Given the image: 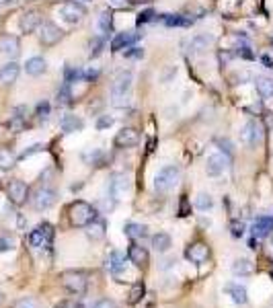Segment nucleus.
I'll use <instances>...</instances> for the list:
<instances>
[{
	"mask_svg": "<svg viewBox=\"0 0 273 308\" xmlns=\"http://www.w3.org/2000/svg\"><path fill=\"white\" fill-rule=\"evenodd\" d=\"M41 148H43L41 144H35V146H31V148H29L27 152H23V159H27V157H31V154H35V152H39Z\"/></svg>",
	"mask_w": 273,
	"mask_h": 308,
	"instance_id": "obj_49",
	"label": "nucleus"
},
{
	"mask_svg": "<svg viewBox=\"0 0 273 308\" xmlns=\"http://www.w3.org/2000/svg\"><path fill=\"white\" fill-rule=\"evenodd\" d=\"M15 308H39L37 306V302L35 300H31V298H23V300H19L17 302V306Z\"/></svg>",
	"mask_w": 273,
	"mask_h": 308,
	"instance_id": "obj_44",
	"label": "nucleus"
},
{
	"mask_svg": "<svg viewBox=\"0 0 273 308\" xmlns=\"http://www.w3.org/2000/svg\"><path fill=\"white\" fill-rule=\"evenodd\" d=\"M82 121L76 117V115H64L62 117V121H60V128H62V132L64 134H72V132H78V130H82Z\"/></svg>",
	"mask_w": 273,
	"mask_h": 308,
	"instance_id": "obj_27",
	"label": "nucleus"
},
{
	"mask_svg": "<svg viewBox=\"0 0 273 308\" xmlns=\"http://www.w3.org/2000/svg\"><path fill=\"white\" fill-rule=\"evenodd\" d=\"M95 308H117V304L113 302V300H109V298H103V300H99L97 302V306Z\"/></svg>",
	"mask_w": 273,
	"mask_h": 308,
	"instance_id": "obj_46",
	"label": "nucleus"
},
{
	"mask_svg": "<svg viewBox=\"0 0 273 308\" xmlns=\"http://www.w3.org/2000/svg\"><path fill=\"white\" fill-rule=\"evenodd\" d=\"M70 220H72L74 226L84 228L93 220H97V212H95V208H93L90 203H86V201L80 199V201H74L70 205Z\"/></svg>",
	"mask_w": 273,
	"mask_h": 308,
	"instance_id": "obj_3",
	"label": "nucleus"
},
{
	"mask_svg": "<svg viewBox=\"0 0 273 308\" xmlns=\"http://www.w3.org/2000/svg\"><path fill=\"white\" fill-rule=\"evenodd\" d=\"M238 56H242V58H247V60H253V54L249 51V47H247V45L238 47Z\"/></svg>",
	"mask_w": 273,
	"mask_h": 308,
	"instance_id": "obj_48",
	"label": "nucleus"
},
{
	"mask_svg": "<svg viewBox=\"0 0 273 308\" xmlns=\"http://www.w3.org/2000/svg\"><path fill=\"white\" fill-rule=\"evenodd\" d=\"M154 11H144V13H140L138 15V25H144V23H150V21H154Z\"/></svg>",
	"mask_w": 273,
	"mask_h": 308,
	"instance_id": "obj_42",
	"label": "nucleus"
},
{
	"mask_svg": "<svg viewBox=\"0 0 273 308\" xmlns=\"http://www.w3.org/2000/svg\"><path fill=\"white\" fill-rule=\"evenodd\" d=\"M273 232V218L269 216H261L253 222V236L255 238H265Z\"/></svg>",
	"mask_w": 273,
	"mask_h": 308,
	"instance_id": "obj_19",
	"label": "nucleus"
},
{
	"mask_svg": "<svg viewBox=\"0 0 273 308\" xmlns=\"http://www.w3.org/2000/svg\"><path fill=\"white\" fill-rule=\"evenodd\" d=\"M160 21L167 27H187L191 23V19H185L181 15H160Z\"/></svg>",
	"mask_w": 273,
	"mask_h": 308,
	"instance_id": "obj_28",
	"label": "nucleus"
},
{
	"mask_svg": "<svg viewBox=\"0 0 273 308\" xmlns=\"http://www.w3.org/2000/svg\"><path fill=\"white\" fill-rule=\"evenodd\" d=\"M257 84V90L263 99H273V78H267V76H257L255 80Z\"/></svg>",
	"mask_w": 273,
	"mask_h": 308,
	"instance_id": "obj_25",
	"label": "nucleus"
},
{
	"mask_svg": "<svg viewBox=\"0 0 273 308\" xmlns=\"http://www.w3.org/2000/svg\"><path fill=\"white\" fill-rule=\"evenodd\" d=\"M109 5L115 7V9H124L126 7V0H109Z\"/></svg>",
	"mask_w": 273,
	"mask_h": 308,
	"instance_id": "obj_51",
	"label": "nucleus"
},
{
	"mask_svg": "<svg viewBox=\"0 0 273 308\" xmlns=\"http://www.w3.org/2000/svg\"><path fill=\"white\" fill-rule=\"evenodd\" d=\"M105 267L111 273H115V275L122 273L126 269V255L119 253V251H111V253H109V257L105 259Z\"/></svg>",
	"mask_w": 273,
	"mask_h": 308,
	"instance_id": "obj_17",
	"label": "nucleus"
},
{
	"mask_svg": "<svg viewBox=\"0 0 273 308\" xmlns=\"http://www.w3.org/2000/svg\"><path fill=\"white\" fill-rule=\"evenodd\" d=\"M84 7L82 5H78V3H74V0H70V3H64L62 7H60V15L68 21V23H78L82 17H84Z\"/></svg>",
	"mask_w": 273,
	"mask_h": 308,
	"instance_id": "obj_12",
	"label": "nucleus"
},
{
	"mask_svg": "<svg viewBox=\"0 0 273 308\" xmlns=\"http://www.w3.org/2000/svg\"><path fill=\"white\" fill-rule=\"evenodd\" d=\"M111 126H113V119L109 117V115H101V117H99V121H97V128H99V130L111 128Z\"/></svg>",
	"mask_w": 273,
	"mask_h": 308,
	"instance_id": "obj_43",
	"label": "nucleus"
},
{
	"mask_svg": "<svg viewBox=\"0 0 273 308\" xmlns=\"http://www.w3.org/2000/svg\"><path fill=\"white\" fill-rule=\"evenodd\" d=\"M0 304H3V296H0Z\"/></svg>",
	"mask_w": 273,
	"mask_h": 308,
	"instance_id": "obj_55",
	"label": "nucleus"
},
{
	"mask_svg": "<svg viewBox=\"0 0 273 308\" xmlns=\"http://www.w3.org/2000/svg\"><path fill=\"white\" fill-rule=\"evenodd\" d=\"M101 51H103V39L101 37H93L90 43H88V56L97 58V56H101Z\"/></svg>",
	"mask_w": 273,
	"mask_h": 308,
	"instance_id": "obj_36",
	"label": "nucleus"
},
{
	"mask_svg": "<svg viewBox=\"0 0 273 308\" xmlns=\"http://www.w3.org/2000/svg\"><path fill=\"white\" fill-rule=\"evenodd\" d=\"M144 56V51L140 47H128L126 51V58H142Z\"/></svg>",
	"mask_w": 273,
	"mask_h": 308,
	"instance_id": "obj_45",
	"label": "nucleus"
},
{
	"mask_svg": "<svg viewBox=\"0 0 273 308\" xmlns=\"http://www.w3.org/2000/svg\"><path fill=\"white\" fill-rule=\"evenodd\" d=\"M7 193H9V197H11V201H13V203L21 205V203H25V201H27L29 187H27V183H23V181H11V183H9V187H7Z\"/></svg>",
	"mask_w": 273,
	"mask_h": 308,
	"instance_id": "obj_13",
	"label": "nucleus"
},
{
	"mask_svg": "<svg viewBox=\"0 0 273 308\" xmlns=\"http://www.w3.org/2000/svg\"><path fill=\"white\" fill-rule=\"evenodd\" d=\"M45 68H47L45 60H43V58H39V56L29 58V60H27V64H25V70H27V74H29V76H39V74H43V72H45Z\"/></svg>",
	"mask_w": 273,
	"mask_h": 308,
	"instance_id": "obj_24",
	"label": "nucleus"
},
{
	"mask_svg": "<svg viewBox=\"0 0 273 308\" xmlns=\"http://www.w3.org/2000/svg\"><path fill=\"white\" fill-rule=\"evenodd\" d=\"M47 115H49V103H39V105H37V117L41 121H45Z\"/></svg>",
	"mask_w": 273,
	"mask_h": 308,
	"instance_id": "obj_41",
	"label": "nucleus"
},
{
	"mask_svg": "<svg viewBox=\"0 0 273 308\" xmlns=\"http://www.w3.org/2000/svg\"><path fill=\"white\" fill-rule=\"evenodd\" d=\"M255 271V265L249 259H238L232 263V273L234 275H251Z\"/></svg>",
	"mask_w": 273,
	"mask_h": 308,
	"instance_id": "obj_29",
	"label": "nucleus"
},
{
	"mask_svg": "<svg viewBox=\"0 0 273 308\" xmlns=\"http://www.w3.org/2000/svg\"><path fill=\"white\" fill-rule=\"evenodd\" d=\"M128 259H130L136 267H144V265L148 263V251H146L142 244L132 242L130 249H128Z\"/></svg>",
	"mask_w": 273,
	"mask_h": 308,
	"instance_id": "obj_18",
	"label": "nucleus"
},
{
	"mask_svg": "<svg viewBox=\"0 0 273 308\" xmlns=\"http://www.w3.org/2000/svg\"><path fill=\"white\" fill-rule=\"evenodd\" d=\"M211 205H214L211 195H207V193H199V195L195 197V208H197L199 212H207V210H211Z\"/></svg>",
	"mask_w": 273,
	"mask_h": 308,
	"instance_id": "obj_34",
	"label": "nucleus"
},
{
	"mask_svg": "<svg viewBox=\"0 0 273 308\" xmlns=\"http://www.w3.org/2000/svg\"><path fill=\"white\" fill-rule=\"evenodd\" d=\"M263 62H265V64H267V66H269V68H273V62H271V60H269V58H267V56H265V58H263Z\"/></svg>",
	"mask_w": 273,
	"mask_h": 308,
	"instance_id": "obj_54",
	"label": "nucleus"
},
{
	"mask_svg": "<svg viewBox=\"0 0 273 308\" xmlns=\"http://www.w3.org/2000/svg\"><path fill=\"white\" fill-rule=\"evenodd\" d=\"M142 296H144V284H142V282H138V284H134V286H132L128 302H130V304H138V302L142 300Z\"/></svg>",
	"mask_w": 273,
	"mask_h": 308,
	"instance_id": "obj_35",
	"label": "nucleus"
},
{
	"mask_svg": "<svg viewBox=\"0 0 273 308\" xmlns=\"http://www.w3.org/2000/svg\"><path fill=\"white\" fill-rule=\"evenodd\" d=\"M179 179H181V171H179V167L169 165V167L160 169V171L156 173V177H154V189H156L158 193H169L171 189H175V187H177Z\"/></svg>",
	"mask_w": 273,
	"mask_h": 308,
	"instance_id": "obj_2",
	"label": "nucleus"
},
{
	"mask_svg": "<svg viewBox=\"0 0 273 308\" xmlns=\"http://www.w3.org/2000/svg\"><path fill=\"white\" fill-rule=\"evenodd\" d=\"M132 82H134V76L130 70H124L117 74V78L113 80V86H111V103L115 107H124L128 105V97H130V90H132Z\"/></svg>",
	"mask_w": 273,
	"mask_h": 308,
	"instance_id": "obj_1",
	"label": "nucleus"
},
{
	"mask_svg": "<svg viewBox=\"0 0 273 308\" xmlns=\"http://www.w3.org/2000/svg\"><path fill=\"white\" fill-rule=\"evenodd\" d=\"M19 72H21V68H19V64H17V62H9V64H5L3 68H0V82H5V84H13V82L17 80V76H19Z\"/></svg>",
	"mask_w": 273,
	"mask_h": 308,
	"instance_id": "obj_21",
	"label": "nucleus"
},
{
	"mask_svg": "<svg viewBox=\"0 0 273 308\" xmlns=\"http://www.w3.org/2000/svg\"><path fill=\"white\" fill-rule=\"evenodd\" d=\"M51 238H53V228L49 224H39L35 230H31L29 244L35 249H45L51 244Z\"/></svg>",
	"mask_w": 273,
	"mask_h": 308,
	"instance_id": "obj_5",
	"label": "nucleus"
},
{
	"mask_svg": "<svg viewBox=\"0 0 273 308\" xmlns=\"http://www.w3.org/2000/svg\"><path fill=\"white\" fill-rule=\"evenodd\" d=\"M15 247V240L11 236H0V253H7Z\"/></svg>",
	"mask_w": 273,
	"mask_h": 308,
	"instance_id": "obj_40",
	"label": "nucleus"
},
{
	"mask_svg": "<svg viewBox=\"0 0 273 308\" xmlns=\"http://www.w3.org/2000/svg\"><path fill=\"white\" fill-rule=\"evenodd\" d=\"M62 39V29L53 23H41L39 25V41L43 45H56Z\"/></svg>",
	"mask_w": 273,
	"mask_h": 308,
	"instance_id": "obj_8",
	"label": "nucleus"
},
{
	"mask_svg": "<svg viewBox=\"0 0 273 308\" xmlns=\"http://www.w3.org/2000/svg\"><path fill=\"white\" fill-rule=\"evenodd\" d=\"M124 230H126V234H128L130 238H134V240L146 236V226H144V224H138V222H128Z\"/></svg>",
	"mask_w": 273,
	"mask_h": 308,
	"instance_id": "obj_31",
	"label": "nucleus"
},
{
	"mask_svg": "<svg viewBox=\"0 0 273 308\" xmlns=\"http://www.w3.org/2000/svg\"><path fill=\"white\" fill-rule=\"evenodd\" d=\"M58 103H62V105H68V103H70V84L64 82V86L58 93Z\"/></svg>",
	"mask_w": 273,
	"mask_h": 308,
	"instance_id": "obj_38",
	"label": "nucleus"
},
{
	"mask_svg": "<svg viewBox=\"0 0 273 308\" xmlns=\"http://www.w3.org/2000/svg\"><path fill=\"white\" fill-rule=\"evenodd\" d=\"M130 3H134V5H150L152 0H130Z\"/></svg>",
	"mask_w": 273,
	"mask_h": 308,
	"instance_id": "obj_53",
	"label": "nucleus"
},
{
	"mask_svg": "<svg viewBox=\"0 0 273 308\" xmlns=\"http://www.w3.org/2000/svg\"><path fill=\"white\" fill-rule=\"evenodd\" d=\"M207 45H209V37L207 35H195V37H191V41H189V54H201V51H205L207 49Z\"/></svg>",
	"mask_w": 273,
	"mask_h": 308,
	"instance_id": "obj_26",
	"label": "nucleus"
},
{
	"mask_svg": "<svg viewBox=\"0 0 273 308\" xmlns=\"http://www.w3.org/2000/svg\"><path fill=\"white\" fill-rule=\"evenodd\" d=\"M86 228H88L86 234H88L93 240H99V238L105 236V222H103V220H93Z\"/></svg>",
	"mask_w": 273,
	"mask_h": 308,
	"instance_id": "obj_30",
	"label": "nucleus"
},
{
	"mask_svg": "<svg viewBox=\"0 0 273 308\" xmlns=\"http://www.w3.org/2000/svg\"><path fill=\"white\" fill-rule=\"evenodd\" d=\"M152 247H154L156 253H167L173 247V240L167 232H158V234L152 236Z\"/></svg>",
	"mask_w": 273,
	"mask_h": 308,
	"instance_id": "obj_23",
	"label": "nucleus"
},
{
	"mask_svg": "<svg viewBox=\"0 0 273 308\" xmlns=\"http://www.w3.org/2000/svg\"><path fill=\"white\" fill-rule=\"evenodd\" d=\"M62 286L72 292V294H84L86 288H88V275L84 271H64L62 273Z\"/></svg>",
	"mask_w": 273,
	"mask_h": 308,
	"instance_id": "obj_4",
	"label": "nucleus"
},
{
	"mask_svg": "<svg viewBox=\"0 0 273 308\" xmlns=\"http://www.w3.org/2000/svg\"><path fill=\"white\" fill-rule=\"evenodd\" d=\"M97 27H99V31L103 33V35H109L111 33V27H113V19H111V13H101L99 15V21H97Z\"/></svg>",
	"mask_w": 273,
	"mask_h": 308,
	"instance_id": "obj_32",
	"label": "nucleus"
},
{
	"mask_svg": "<svg viewBox=\"0 0 273 308\" xmlns=\"http://www.w3.org/2000/svg\"><path fill=\"white\" fill-rule=\"evenodd\" d=\"M140 39V33H134V31H124V33H117L111 41V49L113 51H122V49H128L130 45H134L136 41Z\"/></svg>",
	"mask_w": 273,
	"mask_h": 308,
	"instance_id": "obj_15",
	"label": "nucleus"
},
{
	"mask_svg": "<svg viewBox=\"0 0 273 308\" xmlns=\"http://www.w3.org/2000/svg\"><path fill=\"white\" fill-rule=\"evenodd\" d=\"M226 294L232 298L234 304H247L249 302V294H247V288L240 286V284H228L226 288Z\"/></svg>",
	"mask_w": 273,
	"mask_h": 308,
	"instance_id": "obj_20",
	"label": "nucleus"
},
{
	"mask_svg": "<svg viewBox=\"0 0 273 308\" xmlns=\"http://www.w3.org/2000/svg\"><path fill=\"white\" fill-rule=\"evenodd\" d=\"M15 167V157H13V152L11 150H5V148H0V169L3 171H11Z\"/></svg>",
	"mask_w": 273,
	"mask_h": 308,
	"instance_id": "obj_33",
	"label": "nucleus"
},
{
	"mask_svg": "<svg viewBox=\"0 0 273 308\" xmlns=\"http://www.w3.org/2000/svg\"><path fill=\"white\" fill-rule=\"evenodd\" d=\"M39 25H41V17H39V13H35V11H29V13H25V15L21 17V29H23L25 33H33Z\"/></svg>",
	"mask_w": 273,
	"mask_h": 308,
	"instance_id": "obj_22",
	"label": "nucleus"
},
{
	"mask_svg": "<svg viewBox=\"0 0 273 308\" xmlns=\"http://www.w3.org/2000/svg\"><path fill=\"white\" fill-rule=\"evenodd\" d=\"M240 140L247 146H257L263 140V128L259 121H247L240 130Z\"/></svg>",
	"mask_w": 273,
	"mask_h": 308,
	"instance_id": "obj_7",
	"label": "nucleus"
},
{
	"mask_svg": "<svg viewBox=\"0 0 273 308\" xmlns=\"http://www.w3.org/2000/svg\"><path fill=\"white\" fill-rule=\"evenodd\" d=\"M128 191H130V181H128L126 175H113L111 179H109V195H111L115 201L124 199Z\"/></svg>",
	"mask_w": 273,
	"mask_h": 308,
	"instance_id": "obj_9",
	"label": "nucleus"
},
{
	"mask_svg": "<svg viewBox=\"0 0 273 308\" xmlns=\"http://www.w3.org/2000/svg\"><path fill=\"white\" fill-rule=\"evenodd\" d=\"M218 146H222L220 150H222V152H226L228 157H230V154H232V144H230L228 140H218Z\"/></svg>",
	"mask_w": 273,
	"mask_h": 308,
	"instance_id": "obj_47",
	"label": "nucleus"
},
{
	"mask_svg": "<svg viewBox=\"0 0 273 308\" xmlns=\"http://www.w3.org/2000/svg\"><path fill=\"white\" fill-rule=\"evenodd\" d=\"M60 308H82V304H80V302H76V300H72V302H64Z\"/></svg>",
	"mask_w": 273,
	"mask_h": 308,
	"instance_id": "obj_50",
	"label": "nucleus"
},
{
	"mask_svg": "<svg viewBox=\"0 0 273 308\" xmlns=\"http://www.w3.org/2000/svg\"><path fill=\"white\" fill-rule=\"evenodd\" d=\"M228 167H230V157H228V154H224V152H216V154H209V157H207L205 171H207V175L218 177V175H222Z\"/></svg>",
	"mask_w": 273,
	"mask_h": 308,
	"instance_id": "obj_6",
	"label": "nucleus"
},
{
	"mask_svg": "<svg viewBox=\"0 0 273 308\" xmlns=\"http://www.w3.org/2000/svg\"><path fill=\"white\" fill-rule=\"evenodd\" d=\"M179 216H187V199L185 197L181 199V214Z\"/></svg>",
	"mask_w": 273,
	"mask_h": 308,
	"instance_id": "obj_52",
	"label": "nucleus"
},
{
	"mask_svg": "<svg viewBox=\"0 0 273 308\" xmlns=\"http://www.w3.org/2000/svg\"><path fill=\"white\" fill-rule=\"evenodd\" d=\"M21 51V43L15 35H5L0 37V54L7 56V58H17Z\"/></svg>",
	"mask_w": 273,
	"mask_h": 308,
	"instance_id": "obj_14",
	"label": "nucleus"
},
{
	"mask_svg": "<svg viewBox=\"0 0 273 308\" xmlns=\"http://www.w3.org/2000/svg\"><path fill=\"white\" fill-rule=\"evenodd\" d=\"M140 142V134L134 130V128H122L115 136V144L119 148H132Z\"/></svg>",
	"mask_w": 273,
	"mask_h": 308,
	"instance_id": "obj_16",
	"label": "nucleus"
},
{
	"mask_svg": "<svg viewBox=\"0 0 273 308\" xmlns=\"http://www.w3.org/2000/svg\"><path fill=\"white\" fill-rule=\"evenodd\" d=\"M53 203H56V191L49 189V187L39 189V191L35 193V197H33V205H35V210H39V212L49 210Z\"/></svg>",
	"mask_w": 273,
	"mask_h": 308,
	"instance_id": "obj_10",
	"label": "nucleus"
},
{
	"mask_svg": "<svg viewBox=\"0 0 273 308\" xmlns=\"http://www.w3.org/2000/svg\"><path fill=\"white\" fill-rule=\"evenodd\" d=\"M185 257H187L191 263H195V265H203V263L209 259V249H207V244H203V242H193V244L185 251Z\"/></svg>",
	"mask_w": 273,
	"mask_h": 308,
	"instance_id": "obj_11",
	"label": "nucleus"
},
{
	"mask_svg": "<svg viewBox=\"0 0 273 308\" xmlns=\"http://www.w3.org/2000/svg\"><path fill=\"white\" fill-rule=\"evenodd\" d=\"M245 230H247L245 222H240V220H232V222H230V234H232L234 238L245 236Z\"/></svg>",
	"mask_w": 273,
	"mask_h": 308,
	"instance_id": "obj_37",
	"label": "nucleus"
},
{
	"mask_svg": "<svg viewBox=\"0 0 273 308\" xmlns=\"http://www.w3.org/2000/svg\"><path fill=\"white\" fill-rule=\"evenodd\" d=\"M78 78H82V72H80V70H74V68H70V66H68V68H66V80H64V82H66V84H70V82H76Z\"/></svg>",
	"mask_w": 273,
	"mask_h": 308,
	"instance_id": "obj_39",
	"label": "nucleus"
},
{
	"mask_svg": "<svg viewBox=\"0 0 273 308\" xmlns=\"http://www.w3.org/2000/svg\"><path fill=\"white\" fill-rule=\"evenodd\" d=\"M271 242H273V234H271Z\"/></svg>",
	"mask_w": 273,
	"mask_h": 308,
	"instance_id": "obj_56",
	"label": "nucleus"
}]
</instances>
